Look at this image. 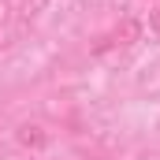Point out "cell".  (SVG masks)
<instances>
[{
	"mask_svg": "<svg viewBox=\"0 0 160 160\" xmlns=\"http://www.w3.org/2000/svg\"><path fill=\"white\" fill-rule=\"evenodd\" d=\"M149 30L160 38V8H153V11H149Z\"/></svg>",
	"mask_w": 160,
	"mask_h": 160,
	"instance_id": "3957f363",
	"label": "cell"
},
{
	"mask_svg": "<svg viewBox=\"0 0 160 160\" xmlns=\"http://www.w3.org/2000/svg\"><path fill=\"white\" fill-rule=\"evenodd\" d=\"M134 38H138V22H130V19H127V22H123V30H116V34H112V48H127V45H134Z\"/></svg>",
	"mask_w": 160,
	"mask_h": 160,
	"instance_id": "7a4b0ae2",
	"label": "cell"
},
{
	"mask_svg": "<svg viewBox=\"0 0 160 160\" xmlns=\"http://www.w3.org/2000/svg\"><path fill=\"white\" fill-rule=\"evenodd\" d=\"M15 142H19L22 149H30V153H41V149L52 142V134H48L41 123H22V127L15 130Z\"/></svg>",
	"mask_w": 160,
	"mask_h": 160,
	"instance_id": "6da1fadb",
	"label": "cell"
}]
</instances>
